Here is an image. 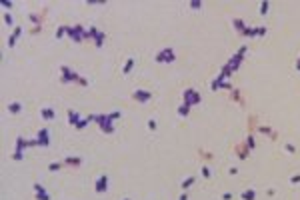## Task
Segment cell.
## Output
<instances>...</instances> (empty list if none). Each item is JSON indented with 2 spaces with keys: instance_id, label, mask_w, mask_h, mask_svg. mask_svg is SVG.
<instances>
[{
  "instance_id": "7a4b0ae2",
  "label": "cell",
  "mask_w": 300,
  "mask_h": 200,
  "mask_svg": "<svg viewBox=\"0 0 300 200\" xmlns=\"http://www.w3.org/2000/svg\"><path fill=\"white\" fill-rule=\"evenodd\" d=\"M68 38L74 40V42H82V40H86V30H84L80 24L68 26Z\"/></svg>"
},
{
  "instance_id": "603a6c76",
  "label": "cell",
  "mask_w": 300,
  "mask_h": 200,
  "mask_svg": "<svg viewBox=\"0 0 300 200\" xmlns=\"http://www.w3.org/2000/svg\"><path fill=\"white\" fill-rule=\"evenodd\" d=\"M22 158H24L22 150H14V152H12V160H22Z\"/></svg>"
},
{
  "instance_id": "d6986e66",
  "label": "cell",
  "mask_w": 300,
  "mask_h": 200,
  "mask_svg": "<svg viewBox=\"0 0 300 200\" xmlns=\"http://www.w3.org/2000/svg\"><path fill=\"white\" fill-rule=\"evenodd\" d=\"M190 184H194V176H190V178H184L180 186H182V190H186V188L190 186Z\"/></svg>"
},
{
  "instance_id": "52a82bcc",
  "label": "cell",
  "mask_w": 300,
  "mask_h": 200,
  "mask_svg": "<svg viewBox=\"0 0 300 200\" xmlns=\"http://www.w3.org/2000/svg\"><path fill=\"white\" fill-rule=\"evenodd\" d=\"M36 140H38V146H48V144H50V138H48V130H46V128H42V130H38V134H36Z\"/></svg>"
},
{
  "instance_id": "ac0fdd59",
  "label": "cell",
  "mask_w": 300,
  "mask_h": 200,
  "mask_svg": "<svg viewBox=\"0 0 300 200\" xmlns=\"http://www.w3.org/2000/svg\"><path fill=\"white\" fill-rule=\"evenodd\" d=\"M132 66H134V58H128V62L124 64V68H122V72H124V74H128V72H130V70H132Z\"/></svg>"
},
{
  "instance_id": "7c38bea8",
  "label": "cell",
  "mask_w": 300,
  "mask_h": 200,
  "mask_svg": "<svg viewBox=\"0 0 300 200\" xmlns=\"http://www.w3.org/2000/svg\"><path fill=\"white\" fill-rule=\"evenodd\" d=\"M242 200H256V192L252 188L244 190V192H242Z\"/></svg>"
},
{
  "instance_id": "4316f807",
  "label": "cell",
  "mask_w": 300,
  "mask_h": 200,
  "mask_svg": "<svg viewBox=\"0 0 300 200\" xmlns=\"http://www.w3.org/2000/svg\"><path fill=\"white\" fill-rule=\"evenodd\" d=\"M200 172H202L204 178H210V170H208V166H202V168H200Z\"/></svg>"
},
{
  "instance_id": "d6a6232c",
  "label": "cell",
  "mask_w": 300,
  "mask_h": 200,
  "mask_svg": "<svg viewBox=\"0 0 300 200\" xmlns=\"http://www.w3.org/2000/svg\"><path fill=\"white\" fill-rule=\"evenodd\" d=\"M284 148H286L290 154H294V146H292V144H284Z\"/></svg>"
},
{
  "instance_id": "e575fe53",
  "label": "cell",
  "mask_w": 300,
  "mask_h": 200,
  "mask_svg": "<svg viewBox=\"0 0 300 200\" xmlns=\"http://www.w3.org/2000/svg\"><path fill=\"white\" fill-rule=\"evenodd\" d=\"M232 198V194L230 192H226V194H222V200H230Z\"/></svg>"
},
{
  "instance_id": "9c48e42d",
  "label": "cell",
  "mask_w": 300,
  "mask_h": 200,
  "mask_svg": "<svg viewBox=\"0 0 300 200\" xmlns=\"http://www.w3.org/2000/svg\"><path fill=\"white\" fill-rule=\"evenodd\" d=\"M40 116L44 118V120H52V118L56 116V112L52 110V108H42V110H40Z\"/></svg>"
},
{
  "instance_id": "8992f818",
  "label": "cell",
  "mask_w": 300,
  "mask_h": 200,
  "mask_svg": "<svg viewBox=\"0 0 300 200\" xmlns=\"http://www.w3.org/2000/svg\"><path fill=\"white\" fill-rule=\"evenodd\" d=\"M132 98H134V100H138L140 104H144V102H148V100L152 98V94H150V92H146V90H134Z\"/></svg>"
},
{
  "instance_id": "83f0119b",
  "label": "cell",
  "mask_w": 300,
  "mask_h": 200,
  "mask_svg": "<svg viewBox=\"0 0 300 200\" xmlns=\"http://www.w3.org/2000/svg\"><path fill=\"white\" fill-rule=\"evenodd\" d=\"M16 40H18V38H16V36H14V34H12L10 38H8V46H10V48H12V46H14V44H16Z\"/></svg>"
},
{
  "instance_id": "5b68a950",
  "label": "cell",
  "mask_w": 300,
  "mask_h": 200,
  "mask_svg": "<svg viewBox=\"0 0 300 200\" xmlns=\"http://www.w3.org/2000/svg\"><path fill=\"white\" fill-rule=\"evenodd\" d=\"M94 188H96L98 194L106 192V190H108V174H102V176H100V178L96 180V186H94Z\"/></svg>"
},
{
  "instance_id": "ffe728a7",
  "label": "cell",
  "mask_w": 300,
  "mask_h": 200,
  "mask_svg": "<svg viewBox=\"0 0 300 200\" xmlns=\"http://www.w3.org/2000/svg\"><path fill=\"white\" fill-rule=\"evenodd\" d=\"M60 168H62V162H52V164L48 166V170H50V172H58Z\"/></svg>"
},
{
  "instance_id": "2e32d148",
  "label": "cell",
  "mask_w": 300,
  "mask_h": 200,
  "mask_svg": "<svg viewBox=\"0 0 300 200\" xmlns=\"http://www.w3.org/2000/svg\"><path fill=\"white\" fill-rule=\"evenodd\" d=\"M98 34H100V32H98L94 26H90L88 30H86V38H92V40H96V36H98Z\"/></svg>"
},
{
  "instance_id": "4dcf8cb0",
  "label": "cell",
  "mask_w": 300,
  "mask_h": 200,
  "mask_svg": "<svg viewBox=\"0 0 300 200\" xmlns=\"http://www.w3.org/2000/svg\"><path fill=\"white\" fill-rule=\"evenodd\" d=\"M148 128H150V130H156V120H152V118H150V120H148Z\"/></svg>"
},
{
  "instance_id": "ba28073f",
  "label": "cell",
  "mask_w": 300,
  "mask_h": 200,
  "mask_svg": "<svg viewBox=\"0 0 300 200\" xmlns=\"http://www.w3.org/2000/svg\"><path fill=\"white\" fill-rule=\"evenodd\" d=\"M80 120H82V118H80V114H78V112H74V110H68V122H70V124H72V126H76V124H78Z\"/></svg>"
},
{
  "instance_id": "9a60e30c",
  "label": "cell",
  "mask_w": 300,
  "mask_h": 200,
  "mask_svg": "<svg viewBox=\"0 0 300 200\" xmlns=\"http://www.w3.org/2000/svg\"><path fill=\"white\" fill-rule=\"evenodd\" d=\"M8 110H10L12 114H18V112L22 110V104H20V102H12L10 106H8Z\"/></svg>"
},
{
  "instance_id": "d4e9b609",
  "label": "cell",
  "mask_w": 300,
  "mask_h": 200,
  "mask_svg": "<svg viewBox=\"0 0 300 200\" xmlns=\"http://www.w3.org/2000/svg\"><path fill=\"white\" fill-rule=\"evenodd\" d=\"M106 118H108V120H110V122H114V120H116V118H120V112H112V114H106Z\"/></svg>"
},
{
  "instance_id": "d590c367",
  "label": "cell",
  "mask_w": 300,
  "mask_h": 200,
  "mask_svg": "<svg viewBox=\"0 0 300 200\" xmlns=\"http://www.w3.org/2000/svg\"><path fill=\"white\" fill-rule=\"evenodd\" d=\"M126 200H128V198H126Z\"/></svg>"
},
{
  "instance_id": "277c9868",
  "label": "cell",
  "mask_w": 300,
  "mask_h": 200,
  "mask_svg": "<svg viewBox=\"0 0 300 200\" xmlns=\"http://www.w3.org/2000/svg\"><path fill=\"white\" fill-rule=\"evenodd\" d=\"M198 102H200V94L196 92V90H192V88L184 90V104L194 106V104H198Z\"/></svg>"
},
{
  "instance_id": "30bf717a",
  "label": "cell",
  "mask_w": 300,
  "mask_h": 200,
  "mask_svg": "<svg viewBox=\"0 0 300 200\" xmlns=\"http://www.w3.org/2000/svg\"><path fill=\"white\" fill-rule=\"evenodd\" d=\"M232 24H234V30H238L240 34H244V30H246V24H244V20H240V18H236V20H232Z\"/></svg>"
},
{
  "instance_id": "6da1fadb",
  "label": "cell",
  "mask_w": 300,
  "mask_h": 200,
  "mask_svg": "<svg viewBox=\"0 0 300 200\" xmlns=\"http://www.w3.org/2000/svg\"><path fill=\"white\" fill-rule=\"evenodd\" d=\"M80 76L74 72V70H70L68 66H60V82L62 84H68V82H78Z\"/></svg>"
},
{
  "instance_id": "f1b7e54d",
  "label": "cell",
  "mask_w": 300,
  "mask_h": 200,
  "mask_svg": "<svg viewBox=\"0 0 300 200\" xmlns=\"http://www.w3.org/2000/svg\"><path fill=\"white\" fill-rule=\"evenodd\" d=\"M34 192H44V186H42V184H34Z\"/></svg>"
},
{
  "instance_id": "cb8c5ba5",
  "label": "cell",
  "mask_w": 300,
  "mask_h": 200,
  "mask_svg": "<svg viewBox=\"0 0 300 200\" xmlns=\"http://www.w3.org/2000/svg\"><path fill=\"white\" fill-rule=\"evenodd\" d=\"M28 20H32L36 26H40V24H38V22H40V16H38V14H28Z\"/></svg>"
},
{
  "instance_id": "1f68e13d",
  "label": "cell",
  "mask_w": 300,
  "mask_h": 200,
  "mask_svg": "<svg viewBox=\"0 0 300 200\" xmlns=\"http://www.w3.org/2000/svg\"><path fill=\"white\" fill-rule=\"evenodd\" d=\"M20 34H22V28H20V26H16V28H14V36H16V38H18V36H20Z\"/></svg>"
},
{
  "instance_id": "3957f363",
  "label": "cell",
  "mask_w": 300,
  "mask_h": 200,
  "mask_svg": "<svg viewBox=\"0 0 300 200\" xmlns=\"http://www.w3.org/2000/svg\"><path fill=\"white\" fill-rule=\"evenodd\" d=\"M174 50L172 48H164V50H160L158 54L154 56V60L156 62H160V64H166V62H174Z\"/></svg>"
},
{
  "instance_id": "4fadbf2b",
  "label": "cell",
  "mask_w": 300,
  "mask_h": 200,
  "mask_svg": "<svg viewBox=\"0 0 300 200\" xmlns=\"http://www.w3.org/2000/svg\"><path fill=\"white\" fill-rule=\"evenodd\" d=\"M188 112H190V106H188V104H180V106H178V116H180V118L188 116Z\"/></svg>"
},
{
  "instance_id": "836d02e7",
  "label": "cell",
  "mask_w": 300,
  "mask_h": 200,
  "mask_svg": "<svg viewBox=\"0 0 300 200\" xmlns=\"http://www.w3.org/2000/svg\"><path fill=\"white\" fill-rule=\"evenodd\" d=\"M190 6H192L194 10H198V8H200V2H190Z\"/></svg>"
},
{
  "instance_id": "f546056e",
  "label": "cell",
  "mask_w": 300,
  "mask_h": 200,
  "mask_svg": "<svg viewBox=\"0 0 300 200\" xmlns=\"http://www.w3.org/2000/svg\"><path fill=\"white\" fill-rule=\"evenodd\" d=\"M290 182H292V184H298V182H300V174H294L292 178H290Z\"/></svg>"
},
{
  "instance_id": "e0dca14e",
  "label": "cell",
  "mask_w": 300,
  "mask_h": 200,
  "mask_svg": "<svg viewBox=\"0 0 300 200\" xmlns=\"http://www.w3.org/2000/svg\"><path fill=\"white\" fill-rule=\"evenodd\" d=\"M66 34H68V26H60L58 30H56V38H58V40H60V38H64Z\"/></svg>"
},
{
  "instance_id": "7402d4cb",
  "label": "cell",
  "mask_w": 300,
  "mask_h": 200,
  "mask_svg": "<svg viewBox=\"0 0 300 200\" xmlns=\"http://www.w3.org/2000/svg\"><path fill=\"white\" fill-rule=\"evenodd\" d=\"M4 24H6V26H12V24H14V18H12L8 12L4 14Z\"/></svg>"
},
{
  "instance_id": "484cf974",
  "label": "cell",
  "mask_w": 300,
  "mask_h": 200,
  "mask_svg": "<svg viewBox=\"0 0 300 200\" xmlns=\"http://www.w3.org/2000/svg\"><path fill=\"white\" fill-rule=\"evenodd\" d=\"M266 12H268V2H262V4H260V14L266 16Z\"/></svg>"
},
{
  "instance_id": "5bb4252c",
  "label": "cell",
  "mask_w": 300,
  "mask_h": 200,
  "mask_svg": "<svg viewBox=\"0 0 300 200\" xmlns=\"http://www.w3.org/2000/svg\"><path fill=\"white\" fill-rule=\"evenodd\" d=\"M104 38H106V34H104V32H100V34L96 36V40H94V46H96V48H102V44H104Z\"/></svg>"
},
{
  "instance_id": "8fae6325",
  "label": "cell",
  "mask_w": 300,
  "mask_h": 200,
  "mask_svg": "<svg viewBox=\"0 0 300 200\" xmlns=\"http://www.w3.org/2000/svg\"><path fill=\"white\" fill-rule=\"evenodd\" d=\"M64 164H70V166H80V164H82V158H78V156H68V158L64 160Z\"/></svg>"
},
{
  "instance_id": "44dd1931",
  "label": "cell",
  "mask_w": 300,
  "mask_h": 200,
  "mask_svg": "<svg viewBox=\"0 0 300 200\" xmlns=\"http://www.w3.org/2000/svg\"><path fill=\"white\" fill-rule=\"evenodd\" d=\"M36 200H50V196H48V192H36Z\"/></svg>"
}]
</instances>
